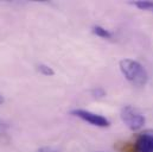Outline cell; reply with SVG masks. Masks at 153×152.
<instances>
[{
	"mask_svg": "<svg viewBox=\"0 0 153 152\" xmlns=\"http://www.w3.org/2000/svg\"><path fill=\"white\" fill-rule=\"evenodd\" d=\"M91 32H93L94 35H96L97 37L105 38V39H109V38H112V36H113L109 30H106L105 28H102V26H100V25L93 26V28H91Z\"/></svg>",
	"mask_w": 153,
	"mask_h": 152,
	"instance_id": "obj_5",
	"label": "cell"
},
{
	"mask_svg": "<svg viewBox=\"0 0 153 152\" xmlns=\"http://www.w3.org/2000/svg\"><path fill=\"white\" fill-rule=\"evenodd\" d=\"M134 144L138 152H153V137L146 132L139 134Z\"/></svg>",
	"mask_w": 153,
	"mask_h": 152,
	"instance_id": "obj_4",
	"label": "cell"
},
{
	"mask_svg": "<svg viewBox=\"0 0 153 152\" xmlns=\"http://www.w3.org/2000/svg\"><path fill=\"white\" fill-rule=\"evenodd\" d=\"M38 72L42 74V75L44 76H52L55 75V72H53V69L51 68V67H49L48 64H44V63H40L38 64Z\"/></svg>",
	"mask_w": 153,
	"mask_h": 152,
	"instance_id": "obj_6",
	"label": "cell"
},
{
	"mask_svg": "<svg viewBox=\"0 0 153 152\" xmlns=\"http://www.w3.org/2000/svg\"><path fill=\"white\" fill-rule=\"evenodd\" d=\"M119 68L123 77L135 87H144L149 81L147 70L138 61L123 58L119 62Z\"/></svg>",
	"mask_w": 153,
	"mask_h": 152,
	"instance_id": "obj_1",
	"label": "cell"
},
{
	"mask_svg": "<svg viewBox=\"0 0 153 152\" xmlns=\"http://www.w3.org/2000/svg\"><path fill=\"white\" fill-rule=\"evenodd\" d=\"M152 11H153V8H152Z\"/></svg>",
	"mask_w": 153,
	"mask_h": 152,
	"instance_id": "obj_13",
	"label": "cell"
},
{
	"mask_svg": "<svg viewBox=\"0 0 153 152\" xmlns=\"http://www.w3.org/2000/svg\"><path fill=\"white\" fill-rule=\"evenodd\" d=\"M71 115H75L77 118L82 119L83 121L93 125V126H96V127H109L111 126V121L103 116V115H100V114L93 113L90 111H85V110H73L70 112Z\"/></svg>",
	"mask_w": 153,
	"mask_h": 152,
	"instance_id": "obj_3",
	"label": "cell"
},
{
	"mask_svg": "<svg viewBox=\"0 0 153 152\" xmlns=\"http://www.w3.org/2000/svg\"><path fill=\"white\" fill-rule=\"evenodd\" d=\"M146 133H149L151 137H153V130H149V131H146Z\"/></svg>",
	"mask_w": 153,
	"mask_h": 152,
	"instance_id": "obj_11",
	"label": "cell"
},
{
	"mask_svg": "<svg viewBox=\"0 0 153 152\" xmlns=\"http://www.w3.org/2000/svg\"><path fill=\"white\" fill-rule=\"evenodd\" d=\"M121 120L123 121V124L131 130V131H139L140 128L144 127L146 119L145 115L140 113L137 108L132 107V106H125L121 110Z\"/></svg>",
	"mask_w": 153,
	"mask_h": 152,
	"instance_id": "obj_2",
	"label": "cell"
},
{
	"mask_svg": "<svg viewBox=\"0 0 153 152\" xmlns=\"http://www.w3.org/2000/svg\"><path fill=\"white\" fill-rule=\"evenodd\" d=\"M121 152H138L137 150V146L135 144H131V143H125L122 144V148H121Z\"/></svg>",
	"mask_w": 153,
	"mask_h": 152,
	"instance_id": "obj_8",
	"label": "cell"
},
{
	"mask_svg": "<svg viewBox=\"0 0 153 152\" xmlns=\"http://www.w3.org/2000/svg\"><path fill=\"white\" fill-rule=\"evenodd\" d=\"M36 152H58L56 149H53V148H49V146H46V148H40L38 149Z\"/></svg>",
	"mask_w": 153,
	"mask_h": 152,
	"instance_id": "obj_10",
	"label": "cell"
},
{
	"mask_svg": "<svg viewBox=\"0 0 153 152\" xmlns=\"http://www.w3.org/2000/svg\"><path fill=\"white\" fill-rule=\"evenodd\" d=\"M134 5L138 8L143 10V11H149V10H152L153 8L152 1H137V2H134Z\"/></svg>",
	"mask_w": 153,
	"mask_h": 152,
	"instance_id": "obj_7",
	"label": "cell"
},
{
	"mask_svg": "<svg viewBox=\"0 0 153 152\" xmlns=\"http://www.w3.org/2000/svg\"><path fill=\"white\" fill-rule=\"evenodd\" d=\"M93 93H94V95H96L97 98H102V96L106 95V92H105L102 88H97V89H95Z\"/></svg>",
	"mask_w": 153,
	"mask_h": 152,
	"instance_id": "obj_9",
	"label": "cell"
},
{
	"mask_svg": "<svg viewBox=\"0 0 153 152\" xmlns=\"http://www.w3.org/2000/svg\"><path fill=\"white\" fill-rule=\"evenodd\" d=\"M2 102H4V98L0 95V104H2Z\"/></svg>",
	"mask_w": 153,
	"mask_h": 152,
	"instance_id": "obj_12",
	"label": "cell"
}]
</instances>
